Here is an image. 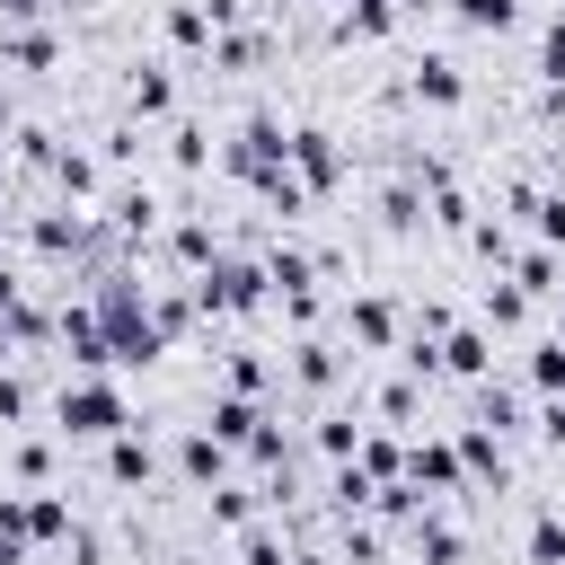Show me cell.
<instances>
[{"mask_svg": "<svg viewBox=\"0 0 565 565\" xmlns=\"http://www.w3.org/2000/svg\"><path fill=\"white\" fill-rule=\"evenodd\" d=\"M397 26V0H353L344 9V35H388Z\"/></svg>", "mask_w": 565, "mask_h": 565, "instance_id": "obj_34", "label": "cell"}, {"mask_svg": "<svg viewBox=\"0 0 565 565\" xmlns=\"http://www.w3.org/2000/svg\"><path fill=\"white\" fill-rule=\"evenodd\" d=\"M274 300V274L247 265V256H212V274H194V309L203 318H247Z\"/></svg>", "mask_w": 565, "mask_h": 565, "instance_id": "obj_2", "label": "cell"}, {"mask_svg": "<svg viewBox=\"0 0 565 565\" xmlns=\"http://www.w3.org/2000/svg\"><path fill=\"white\" fill-rule=\"evenodd\" d=\"M185 318H194L185 291H159V300H150V327H159V335H185Z\"/></svg>", "mask_w": 565, "mask_h": 565, "instance_id": "obj_38", "label": "cell"}, {"mask_svg": "<svg viewBox=\"0 0 565 565\" xmlns=\"http://www.w3.org/2000/svg\"><path fill=\"white\" fill-rule=\"evenodd\" d=\"M0 194H9V168H0Z\"/></svg>", "mask_w": 565, "mask_h": 565, "instance_id": "obj_51", "label": "cell"}, {"mask_svg": "<svg viewBox=\"0 0 565 565\" xmlns=\"http://www.w3.org/2000/svg\"><path fill=\"white\" fill-rule=\"evenodd\" d=\"M468 247H477L494 274H512V265H521V247H512V230H503V221H468Z\"/></svg>", "mask_w": 565, "mask_h": 565, "instance_id": "obj_26", "label": "cell"}, {"mask_svg": "<svg viewBox=\"0 0 565 565\" xmlns=\"http://www.w3.org/2000/svg\"><path fill=\"white\" fill-rule=\"evenodd\" d=\"M335 371H344V362H335V344H318V335H300V344H291V380H300V388H335Z\"/></svg>", "mask_w": 565, "mask_h": 565, "instance_id": "obj_22", "label": "cell"}, {"mask_svg": "<svg viewBox=\"0 0 565 565\" xmlns=\"http://www.w3.org/2000/svg\"><path fill=\"white\" fill-rule=\"evenodd\" d=\"M406 88H415L424 106H459V97H468V71H459L450 53H415V71H406Z\"/></svg>", "mask_w": 565, "mask_h": 565, "instance_id": "obj_10", "label": "cell"}, {"mask_svg": "<svg viewBox=\"0 0 565 565\" xmlns=\"http://www.w3.org/2000/svg\"><path fill=\"white\" fill-rule=\"evenodd\" d=\"M291 565H327V556H291Z\"/></svg>", "mask_w": 565, "mask_h": 565, "instance_id": "obj_48", "label": "cell"}, {"mask_svg": "<svg viewBox=\"0 0 565 565\" xmlns=\"http://www.w3.org/2000/svg\"><path fill=\"white\" fill-rule=\"evenodd\" d=\"M106 221H115L124 238H150V221H159V203H150V185H115V194H106Z\"/></svg>", "mask_w": 565, "mask_h": 565, "instance_id": "obj_16", "label": "cell"}, {"mask_svg": "<svg viewBox=\"0 0 565 565\" xmlns=\"http://www.w3.org/2000/svg\"><path fill=\"white\" fill-rule=\"evenodd\" d=\"M521 318H530V291H521L512 274H494V282H486V309H477V327H503V335H512Z\"/></svg>", "mask_w": 565, "mask_h": 565, "instance_id": "obj_18", "label": "cell"}, {"mask_svg": "<svg viewBox=\"0 0 565 565\" xmlns=\"http://www.w3.org/2000/svg\"><path fill=\"white\" fill-rule=\"evenodd\" d=\"M406 477H415L424 494H459V486H468V468H459V441H415V450H406Z\"/></svg>", "mask_w": 565, "mask_h": 565, "instance_id": "obj_9", "label": "cell"}, {"mask_svg": "<svg viewBox=\"0 0 565 565\" xmlns=\"http://www.w3.org/2000/svg\"><path fill=\"white\" fill-rule=\"evenodd\" d=\"M53 185H62L71 203H88V194H97V159H79V150H62V159H53Z\"/></svg>", "mask_w": 565, "mask_h": 565, "instance_id": "obj_29", "label": "cell"}, {"mask_svg": "<svg viewBox=\"0 0 565 565\" xmlns=\"http://www.w3.org/2000/svg\"><path fill=\"white\" fill-rule=\"evenodd\" d=\"M441 371L450 380H494V327H450L441 335Z\"/></svg>", "mask_w": 565, "mask_h": 565, "instance_id": "obj_7", "label": "cell"}, {"mask_svg": "<svg viewBox=\"0 0 565 565\" xmlns=\"http://www.w3.org/2000/svg\"><path fill=\"white\" fill-rule=\"evenodd\" d=\"M530 565H565V512H539L530 521Z\"/></svg>", "mask_w": 565, "mask_h": 565, "instance_id": "obj_31", "label": "cell"}, {"mask_svg": "<svg viewBox=\"0 0 565 565\" xmlns=\"http://www.w3.org/2000/svg\"><path fill=\"white\" fill-rule=\"evenodd\" d=\"M238 565H291V547H282L274 530H247V539H238Z\"/></svg>", "mask_w": 565, "mask_h": 565, "instance_id": "obj_39", "label": "cell"}, {"mask_svg": "<svg viewBox=\"0 0 565 565\" xmlns=\"http://www.w3.org/2000/svg\"><path fill=\"white\" fill-rule=\"evenodd\" d=\"M168 159H177V168H203V124H177V132H168Z\"/></svg>", "mask_w": 565, "mask_h": 565, "instance_id": "obj_42", "label": "cell"}, {"mask_svg": "<svg viewBox=\"0 0 565 565\" xmlns=\"http://www.w3.org/2000/svg\"><path fill=\"white\" fill-rule=\"evenodd\" d=\"M291 177H300L309 194H327V185L344 177V150H335L327 124H291Z\"/></svg>", "mask_w": 565, "mask_h": 565, "instance_id": "obj_4", "label": "cell"}, {"mask_svg": "<svg viewBox=\"0 0 565 565\" xmlns=\"http://www.w3.org/2000/svg\"><path fill=\"white\" fill-rule=\"evenodd\" d=\"M530 230H539V247L565 256V194H530Z\"/></svg>", "mask_w": 565, "mask_h": 565, "instance_id": "obj_32", "label": "cell"}, {"mask_svg": "<svg viewBox=\"0 0 565 565\" xmlns=\"http://www.w3.org/2000/svg\"><path fill=\"white\" fill-rule=\"evenodd\" d=\"M556 274H565V256H556V247H521V265H512V282H521L530 300H539V291H565Z\"/></svg>", "mask_w": 565, "mask_h": 565, "instance_id": "obj_24", "label": "cell"}, {"mask_svg": "<svg viewBox=\"0 0 565 565\" xmlns=\"http://www.w3.org/2000/svg\"><path fill=\"white\" fill-rule=\"evenodd\" d=\"M221 168H230V177H247V185H265V177H282V168H291V132H282L274 115H247V124L230 132Z\"/></svg>", "mask_w": 565, "mask_h": 565, "instance_id": "obj_3", "label": "cell"}, {"mask_svg": "<svg viewBox=\"0 0 565 565\" xmlns=\"http://www.w3.org/2000/svg\"><path fill=\"white\" fill-rule=\"evenodd\" d=\"M344 556L353 565H380V530H344Z\"/></svg>", "mask_w": 565, "mask_h": 565, "instance_id": "obj_45", "label": "cell"}, {"mask_svg": "<svg viewBox=\"0 0 565 565\" xmlns=\"http://www.w3.org/2000/svg\"><path fill=\"white\" fill-rule=\"evenodd\" d=\"M9 468H18V486H44V477H53V441H18Z\"/></svg>", "mask_w": 565, "mask_h": 565, "instance_id": "obj_36", "label": "cell"}, {"mask_svg": "<svg viewBox=\"0 0 565 565\" xmlns=\"http://www.w3.org/2000/svg\"><path fill=\"white\" fill-rule=\"evenodd\" d=\"M0 238H9V212H0Z\"/></svg>", "mask_w": 565, "mask_h": 565, "instance_id": "obj_50", "label": "cell"}, {"mask_svg": "<svg viewBox=\"0 0 565 565\" xmlns=\"http://www.w3.org/2000/svg\"><path fill=\"white\" fill-rule=\"evenodd\" d=\"M0 9H9V18H18V26H26V18H35V9H44V0H0Z\"/></svg>", "mask_w": 565, "mask_h": 565, "instance_id": "obj_47", "label": "cell"}, {"mask_svg": "<svg viewBox=\"0 0 565 565\" xmlns=\"http://www.w3.org/2000/svg\"><path fill=\"white\" fill-rule=\"evenodd\" d=\"M530 388H539V397L565 388V335H539V344H530Z\"/></svg>", "mask_w": 565, "mask_h": 565, "instance_id": "obj_27", "label": "cell"}, {"mask_svg": "<svg viewBox=\"0 0 565 565\" xmlns=\"http://www.w3.org/2000/svg\"><path fill=\"white\" fill-rule=\"evenodd\" d=\"M150 468H159V459H150L141 433H115V441H106V477H115V486H150Z\"/></svg>", "mask_w": 565, "mask_h": 565, "instance_id": "obj_19", "label": "cell"}, {"mask_svg": "<svg viewBox=\"0 0 565 565\" xmlns=\"http://www.w3.org/2000/svg\"><path fill=\"white\" fill-rule=\"evenodd\" d=\"M168 106H177V79H168L159 62H141V71L124 79V115H132V124H159Z\"/></svg>", "mask_w": 565, "mask_h": 565, "instance_id": "obj_11", "label": "cell"}, {"mask_svg": "<svg viewBox=\"0 0 565 565\" xmlns=\"http://www.w3.org/2000/svg\"><path fill=\"white\" fill-rule=\"evenodd\" d=\"M26 406H35V388H26V380H18V371H9V362H0V424H18V415H26Z\"/></svg>", "mask_w": 565, "mask_h": 565, "instance_id": "obj_40", "label": "cell"}, {"mask_svg": "<svg viewBox=\"0 0 565 565\" xmlns=\"http://www.w3.org/2000/svg\"><path fill=\"white\" fill-rule=\"evenodd\" d=\"M212 521L221 530H247L256 521V486H212Z\"/></svg>", "mask_w": 565, "mask_h": 565, "instance_id": "obj_30", "label": "cell"}, {"mask_svg": "<svg viewBox=\"0 0 565 565\" xmlns=\"http://www.w3.org/2000/svg\"><path fill=\"white\" fill-rule=\"evenodd\" d=\"M539 433H547V441H556V450H565V388H556V397H547V406H539Z\"/></svg>", "mask_w": 565, "mask_h": 565, "instance_id": "obj_46", "label": "cell"}, {"mask_svg": "<svg viewBox=\"0 0 565 565\" xmlns=\"http://www.w3.org/2000/svg\"><path fill=\"white\" fill-rule=\"evenodd\" d=\"M53 433H71V441H115V433H132V406H124V388H115L106 371H79V380L53 388Z\"/></svg>", "mask_w": 565, "mask_h": 565, "instance_id": "obj_1", "label": "cell"}, {"mask_svg": "<svg viewBox=\"0 0 565 565\" xmlns=\"http://www.w3.org/2000/svg\"><path fill=\"white\" fill-rule=\"evenodd\" d=\"M168 256H177V265H194V274H212V256H221L212 221H177V230H168Z\"/></svg>", "mask_w": 565, "mask_h": 565, "instance_id": "obj_21", "label": "cell"}, {"mask_svg": "<svg viewBox=\"0 0 565 565\" xmlns=\"http://www.w3.org/2000/svg\"><path fill=\"white\" fill-rule=\"evenodd\" d=\"M44 9H79V0H44Z\"/></svg>", "mask_w": 565, "mask_h": 565, "instance_id": "obj_49", "label": "cell"}, {"mask_svg": "<svg viewBox=\"0 0 565 565\" xmlns=\"http://www.w3.org/2000/svg\"><path fill=\"white\" fill-rule=\"evenodd\" d=\"M62 344H71L79 371H106V362H115V335H106L97 300H62Z\"/></svg>", "mask_w": 565, "mask_h": 565, "instance_id": "obj_5", "label": "cell"}, {"mask_svg": "<svg viewBox=\"0 0 565 565\" xmlns=\"http://www.w3.org/2000/svg\"><path fill=\"white\" fill-rule=\"evenodd\" d=\"M380 221H388V230H415V221H433V212H424V185H415V177H397V185L380 194Z\"/></svg>", "mask_w": 565, "mask_h": 565, "instance_id": "obj_25", "label": "cell"}, {"mask_svg": "<svg viewBox=\"0 0 565 565\" xmlns=\"http://www.w3.org/2000/svg\"><path fill=\"white\" fill-rule=\"evenodd\" d=\"M26 238H35V256H79V247H88V221H79V212H44Z\"/></svg>", "mask_w": 565, "mask_h": 565, "instance_id": "obj_17", "label": "cell"}, {"mask_svg": "<svg viewBox=\"0 0 565 565\" xmlns=\"http://www.w3.org/2000/svg\"><path fill=\"white\" fill-rule=\"evenodd\" d=\"M344 327H353V344H362V353H397V344H406V335H397V300H388V291H362V300L344 309Z\"/></svg>", "mask_w": 565, "mask_h": 565, "instance_id": "obj_6", "label": "cell"}, {"mask_svg": "<svg viewBox=\"0 0 565 565\" xmlns=\"http://www.w3.org/2000/svg\"><path fill=\"white\" fill-rule=\"evenodd\" d=\"M265 424H274V415H265L256 397H238V388H230V397H212V424H203V433H212L221 450H247V441H256Z\"/></svg>", "mask_w": 565, "mask_h": 565, "instance_id": "obj_8", "label": "cell"}, {"mask_svg": "<svg viewBox=\"0 0 565 565\" xmlns=\"http://www.w3.org/2000/svg\"><path fill=\"white\" fill-rule=\"evenodd\" d=\"M0 53H9L18 71H53V53H62V44H53L44 26H9V35H0Z\"/></svg>", "mask_w": 565, "mask_h": 565, "instance_id": "obj_23", "label": "cell"}, {"mask_svg": "<svg viewBox=\"0 0 565 565\" xmlns=\"http://www.w3.org/2000/svg\"><path fill=\"white\" fill-rule=\"evenodd\" d=\"M18 159H26V168H53L62 150H53V132H44V124H26V132H18Z\"/></svg>", "mask_w": 565, "mask_h": 565, "instance_id": "obj_41", "label": "cell"}, {"mask_svg": "<svg viewBox=\"0 0 565 565\" xmlns=\"http://www.w3.org/2000/svg\"><path fill=\"white\" fill-rule=\"evenodd\" d=\"M159 26H168V44H177V53H212V9H203V0H168V18H159Z\"/></svg>", "mask_w": 565, "mask_h": 565, "instance_id": "obj_13", "label": "cell"}, {"mask_svg": "<svg viewBox=\"0 0 565 565\" xmlns=\"http://www.w3.org/2000/svg\"><path fill=\"white\" fill-rule=\"evenodd\" d=\"M230 388L256 397V388H265V362H256V353H230Z\"/></svg>", "mask_w": 565, "mask_h": 565, "instance_id": "obj_44", "label": "cell"}, {"mask_svg": "<svg viewBox=\"0 0 565 565\" xmlns=\"http://www.w3.org/2000/svg\"><path fill=\"white\" fill-rule=\"evenodd\" d=\"M450 9H459V26H486V35H503L521 18V0H450Z\"/></svg>", "mask_w": 565, "mask_h": 565, "instance_id": "obj_33", "label": "cell"}, {"mask_svg": "<svg viewBox=\"0 0 565 565\" xmlns=\"http://www.w3.org/2000/svg\"><path fill=\"white\" fill-rule=\"evenodd\" d=\"M380 415H388V424H406V415H415V380H406V371L380 388Z\"/></svg>", "mask_w": 565, "mask_h": 565, "instance_id": "obj_43", "label": "cell"}, {"mask_svg": "<svg viewBox=\"0 0 565 565\" xmlns=\"http://www.w3.org/2000/svg\"><path fill=\"white\" fill-rule=\"evenodd\" d=\"M450 441H459V468H468V477H494V486H503V433H486V424H459Z\"/></svg>", "mask_w": 565, "mask_h": 565, "instance_id": "obj_15", "label": "cell"}, {"mask_svg": "<svg viewBox=\"0 0 565 565\" xmlns=\"http://www.w3.org/2000/svg\"><path fill=\"white\" fill-rule=\"evenodd\" d=\"M353 468H362L371 486H397V477H406V450H397V433H362V450H353Z\"/></svg>", "mask_w": 565, "mask_h": 565, "instance_id": "obj_20", "label": "cell"}, {"mask_svg": "<svg viewBox=\"0 0 565 565\" xmlns=\"http://www.w3.org/2000/svg\"><path fill=\"white\" fill-rule=\"evenodd\" d=\"M539 79H547V88L565 97V18H556V26L539 35Z\"/></svg>", "mask_w": 565, "mask_h": 565, "instance_id": "obj_37", "label": "cell"}, {"mask_svg": "<svg viewBox=\"0 0 565 565\" xmlns=\"http://www.w3.org/2000/svg\"><path fill=\"white\" fill-rule=\"evenodd\" d=\"M406 539H415V556H424V565H459V556H468V539H459L441 512H415V521H406Z\"/></svg>", "mask_w": 565, "mask_h": 565, "instance_id": "obj_12", "label": "cell"}, {"mask_svg": "<svg viewBox=\"0 0 565 565\" xmlns=\"http://www.w3.org/2000/svg\"><path fill=\"white\" fill-rule=\"evenodd\" d=\"M318 450H327V459H353V450H362V424H353V415H327V424H318Z\"/></svg>", "mask_w": 565, "mask_h": 565, "instance_id": "obj_35", "label": "cell"}, {"mask_svg": "<svg viewBox=\"0 0 565 565\" xmlns=\"http://www.w3.org/2000/svg\"><path fill=\"white\" fill-rule=\"evenodd\" d=\"M177 468H185L194 486H230V450H221L212 433H185V441H177Z\"/></svg>", "mask_w": 565, "mask_h": 565, "instance_id": "obj_14", "label": "cell"}, {"mask_svg": "<svg viewBox=\"0 0 565 565\" xmlns=\"http://www.w3.org/2000/svg\"><path fill=\"white\" fill-rule=\"evenodd\" d=\"M203 62H212V71H247V62H265V35H247V26H238V35H212Z\"/></svg>", "mask_w": 565, "mask_h": 565, "instance_id": "obj_28", "label": "cell"}]
</instances>
